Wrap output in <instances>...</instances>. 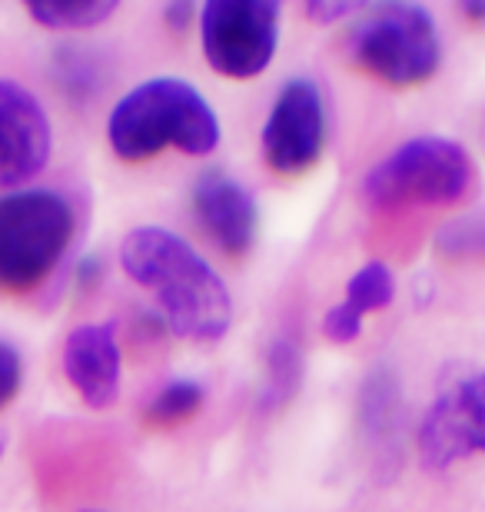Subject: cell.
<instances>
[{
  "mask_svg": "<svg viewBox=\"0 0 485 512\" xmlns=\"http://www.w3.org/2000/svg\"><path fill=\"white\" fill-rule=\"evenodd\" d=\"M120 266L153 293L163 323L183 340L216 343L233 326V296L223 276L177 233L137 227L120 243Z\"/></svg>",
  "mask_w": 485,
  "mask_h": 512,
  "instance_id": "obj_1",
  "label": "cell"
},
{
  "mask_svg": "<svg viewBox=\"0 0 485 512\" xmlns=\"http://www.w3.org/2000/svg\"><path fill=\"white\" fill-rule=\"evenodd\" d=\"M107 140L123 163L153 160L167 147L187 157H210L220 147V120L187 80L153 77L117 100L107 117Z\"/></svg>",
  "mask_w": 485,
  "mask_h": 512,
  "instance_id": "obj_2",
  "label": "cell"
},
{
  "mask_svg": "<svg viewBox=\"0 0 485 512\" xmlns=\"http://www.w3.org/2000/svg\"><path fill=\"white\" fill-rule=\"evenodd\" d=\"M77 213L64 193L47 187L0 193V293L40 290L67 256Z\"/></svg>",
  "mask_w": 485,
  "mask_h": 512,
  "instance_id": "obj_3",
  "label": "cell"
},
{
  "mask_svg": "<svg viewBox=\"0 0 485 512\" xmlns=\"http://www.w3.org/2000/svg\"><path fill=\"white\" fill-rule=\"evenodd\" d=\"M476 187L469 150L446 137H416L366 173L363 193L379 210L456 207Z\"/></svg>",
  "mask_w": 485,
  "mask_h": 512,
  "instance_id": "obj_4",
  "label": "cell"
},
{
  "mask_svg": "<svg viewBox=\"0 0 485 512\" xmlns=\"http://www.w3.org/2000/svg\"><path fill=\"white\" fill-rule=\"evenodd\" d=\"M349 50L366 74L396 90L426 84L442 64L436 20L416 4L379 7L356 27Z\"/></svg>",
  "mask_w": 485,
  "mask_h": 512,
  "instance_id": "obj_5",
  "label": "cell"
},
{
  "mask_svg": "<svg viewBox=\"0 0 485 512\" xmlns=\"http://www.w3.org/2000/svg\"><path fill=\"white\" fill-rule=\"evenodd\" d=\"M203 57L233 80L260 77L280 44V4L270 0H213L200 10Z\"/></svg>",
  "mask_w": 485,
  "mask_h": 512,
  "instance_id": "obj_6",
  "label": "cell"
},
{
  "mask_svg": "<svg viewBox=\"0 0 485 512\" xmlns=\"http://www.w3.org/2000/svg\"><path fill=\"white\" fill-rule=\"evenodd\" d=\"M416 443L429 473H442L469 456H485V370L459 376L432 399Z\"/></svg>",
  "mask_w": 485,
  "mask_h": 512,
  "instance_id": "obj_7",
  "label": "cell"
},
{
  "mask_svg": "<svg viewBox=\"0 0 485 512\" xmlns=\"http://www.w3.org/2000/svg\"><path fill=\"white\" fill-rule=\"evenodd\" d=\"M326 147L323 94L313 80L293 77L276 94L270 117L263 124V160L270 170L296 177L313 170Z\"/></svg>",
  "mask_w": 485,
  "mask_h": 512,
  "instance_id": "obj_8",
  "label": "cell"
},
{
  "mask_svg": "<svg viewBox=\"0 0 485 512\" xmlns=\"http://www.w3.org/2000/svg\"><path fill=\"white\" fill-rule=\"evenodd\" d=\"M54 127L40 97L10 77H0V190H20L47 167Z\"/></svg>",
  "mask_w": 485,
  "mask_h": 512,
  "instance_id": "obj_9",
  "label": "cell"
},
{
  "mask_svg": "<svg viewBox=\"0 0 485 512\" xmlns=\"http://www.w3.org/2000/svg\"><path fill=\"white\" fill-rule=\"evenodd\" d=\"M193 213L200 220L203 233L216 247L230 256H243L256 240V223H260V210H256L253 193L236 183L230 173L206 170L193 183Z\"/></svg>",
  "mask_w": 485,
  "mask_h": 512,
  "instance_id": "obj_10",
  "label": "cell"
},
{
  "mask_svg": "<svg viewBox=\"0 0 485 512\" xmlns=\"http://www.w3.org/2000/svg\"><path fill=\"white\" fill-rule=\"evenodd\" d=\"M123 356L110 323H84L64 343V376L90 409H107L120 396Z\"/></svg>",
  "mask_w": 485,
  "mask_h": 512,
  "instance_id": "obj_11",
  "label": "cell"
},
{
  "mask_svg": "<svg viewBox=\"0 0 485 512\" xmlns=\"http://www.w3.org/2000/svg\"><path fill=\"white\" fill-rule=\"evenodd\" d=\"M34 24L47 30H90L117 14L113 0H34L27 4Z\"/></svg>",
  "mask_w": 485,
  "mask_h": 512,
  "instance_id": "obj_12",
  "label": "cell"
},
{
  "mask_svg": "<svg viewBox=\"0 0 485 512\" xmlns=\"http://www.w3.org/2000/svg\"><path fill=\"white\" fill-rule=\"evenodd\" d=\"M396 300V276L386 263H366L363 270H356L346 283V296H343V310L356 320H366L369 313H379Z\"/></svg>",
  "mask_w": 485,
  "mask_h": 512,
  "instance_id": "obj_13",
  "label": "cell"
},
{
  "mask_svg": "<svg viewBox=\"0 0 485 512\" xmlns=\"http://www.w3.org/2000/svg\"><path fill=\"white\" fill-rule=\"evenodd\" d=\"M203 386L193 380H173L170 386H163L147 406V423L150 426H180L193 419L203 409Z\"/></svg>",
  "mask_w": 485,
  "mask_h": 512,
  "instance_id": "obj_14",
  "label": "cell"
},
{
  "mask_svg": "<svg viewBox=\"0 0 485 512\" xmlns=\"http://www.w3.org/2000/svg\"><path fill=\"white\" fill-rule=\"evenodd\" d=\"M299 380H303V363H299V350L293 340L280 336L270 346V356H266V389H263V403L266 406H283L290 399Z\"/></svg>",
  "mask_w": 485,
  "mask_h": 512,
  "instance_id": "obj_15",
  "label": "cell"
},
{
  "mask_svg": "<svg viewBox=\"0 0 485 512\" xmlns=\"http://www.w3.org/2000/svg\"><path fill=\"white\" fill-rule=\"evenodd\" d=\"M436 250L446 260H485V213H469V217L452 220L439 233Z\"/></svg>",
  "mask_w": 485,
  "mask_h": 512,
  "instance_id": "obj_16",
  "label": "cell"
},
{
  "mask_svg": "<svg viewBox=\"0 0 485 512\" xmlns=\"http://www.w3.org/2000/svg\"><path fill=\"white\" fill-rule=\"evenodd\" d=\"M20 386H24V360L14 343L0 340V413L17 399Z\"/></svg>",
  "mask_w": 485,
  "mask_h": 512,
  "instance_id": "obj_17",
  "label": "cell"
},
{
  "mask_svg": "<svg viewBox=\"0 0 485 512\" xmlns=\"http://www.w3.org/2000/svg\"><path fill=\"white\" fill-rule=\"evenodd\" d=\"M323 333L329 336L333 343H353L363 336V320H356V316H349L343 306H333L326 316H323Z\"/></svg>",
  "mask_w": 485,
  "mask_h": 512,
  "instance_id": "obj_18",
  "label": "cell"
},
{
  "mask_svg": "<svg viewBox=\"0 0 485 512\" xmlns=\"http://www.w3.org/2000/svg\"><path fill=\"white\" fill-rule=\"evenodd\" d=\"M309 20H316V24H336V20H343L349 14H356V4H309L306 7Z\"/></svg>",
  "mask_w": 485,
  "mask_h": 512,
  "instance_id": "obj_19",
  "label": "cell"
},
{
  "mask_svg": "<svg viewBox=\"0 0 485 512\" xmlns=\"http://www.w3.org/2000/svg\"><path fill=\"white\" fill-rule=\"evenodd\" d=\"M193 17V7L190 4H170L167 7V24L170 27H177V30H183L187 27V20Z\"/></svg>",
  "mask_w": 485,
  "mask_h": 512,
  "instance_id": "obj_20",
  "label": "cell"
},
{
  "mask_svg": "<svg viewBox=\"0 0 485 512\" xmlns=\"http://www.w3.org/2000/svg\"><path fill=\"white\" fill-rule=\"evenodd\" d=\"M462 10H466L469 20H476V24H485V0H472V4H466Z\"/></svg>",
  "mask_w": 485,
  "mask_h": 512,
  "instance_id": "obj_21",
  "label": "cell"
},
{
  "mask_svg": "<svg viewBox=\"0 0 485 512\" xmlns=\"http://www.w3.org/2000/svg\"><path fill=\"white\" fill-rule=\"evenodd\" d=\"M4 449H7V439H4V433H0V456H4Z\"/></svg>",
  "mask_w": 485,
  "mask_h": 512,
  "instance_id": "obj_22",
  "label": "cell"
},
{
  "mask_svg": "<svg viewBox=\"0 0 485 512\" xmlns=\"http://www.w3.org/2000/svg\"><path fill=\"white\" fill-rule=\"evenodd\" d=\"M80 512H107V509H80Z\"/></svg>",
  "mask_w": 485,
  "mask_h": 512,
  "instance_id": "obj_23",
  "label": "cell"
}]
</instances>
